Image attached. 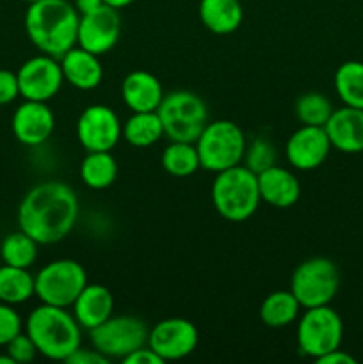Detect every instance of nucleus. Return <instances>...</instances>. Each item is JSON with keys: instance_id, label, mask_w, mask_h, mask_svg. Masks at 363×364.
<instances>
[{"instance_id": "6ab92c4d", "label": "nucleus", "mask_w": 363, "mask_h": 364, "mask_svg": "<svg viewBox=\"0 0 363 364\" xmlns=\"http://www.w3.org/2000/svg\"><path fill=\"white\" fill-rule=\"evenodd\" d=\"M123 102L132 112H153L164 98V89L159 78L144 70L132 71L121 84Z\"/></svg>"}, {"instance_id": "bb28decb", "label": "nucleus", "mask_w": 363, "mask_h": 364, "mask_svg": "<svg viewBox=\"0 0 363 364\" xmlns=\"http://www.w3.org/2000/svg\"><path fill=\"white\" fill-rule=\"evenodd\" d=\"M160 166L167 174L174 178L192 176L196 171L201 169L196 144L194 142L171 141L162 151Z\"/></svg>"}, {"instance_id": "c9c22d12", "label": "nucleus", "mask_w": 363, "mask_h": 364, "mask_svg": "<svg viewBox=\"0 0 363 364\" xmlns=\"http://www.w3.org/2000/svg\"><path fill=\"white\" fill-rule=\"evenodd\" d=\"M121 361L125 364H162L164 359L157 352H153L148 345H144V347L137 348L132 354H128Z\"/></svg>"}, {"instance_id": "2eb2a0df", "label": "nucleus", "mask_w": 363, "mask_h": 364, "mask_svg": "<svg viewBox=\"0 0 363 364\" xmlns=\"http://www.w3.org/2000/svg\"><path fill=\"white\" fill-rule=\"evenodd\" d=\"M331 151V142L324 127L302 124L288 137L285 156L298 171H313L326 162Z\"/></svg>"}, {"instance_id": "b1692460", "label": "nucleus", "mask_w": 363, "mask_h": 364, "mask_svg": "<svg viewBox=\"0 0 363 364\" xmlns=\"http://www.w3.org/2000/svg\"><path fill=\"white\" fill-rule=\"evenodd\" d=\"M36 295L34 276L28 269L11 267L4 263L0 267V302L18 306Z\"/></svg>"}, {"instance_id": "393cba45", "label": "nucleus", "mask_w": 363, "mask_h": 364, "mask_svg": "<svg viewBox=\"0 0 363 364\" xmlns=\"http://www.w3.org/2000/svg\"><path fill=\"white\" fill-rule=\"evenodd\" d=\"M80 178L93 191L110 187L117 178V162L110 151H88L80 162Z\"/></svg>"}, {"instance_id": "72a5a7b5", "label": "nucleus", "mask_w": 363, "mask_h": 364, "mask_svg": "<svg viewBox=\"0 0 363 364\" xmlns=\"http://www.w3.org/2000/svg\"><path fill=\"white\" fill-rule=\"evenodd\" d=\"M20 96L16 73L9 70H0V105L14 102Z\"/></svg>"}, {"instance_id": "9b49d317", "label": "nucleus", "mask_w": 363, "mask_h": 364, "mask_svg": "<svg viewBox=\"0 0 363 364\" xmlns=\"http://www.w3.org/2000/svg\"><path fill=\"white\" fill-rule=\"evenodd\" d=\"M20 96L32 102H48L60 91L64 82L63 68L57 57L41 55L25 60L16 71Z\"/></svg>"}, {"instance_id": "4c0bfd02", "label": "nucleus", "mask_w": 363, "mask_h": 364, "mask_svg": "<svg viewBox=\"0 0 363 364\" xmlns=\"http://www.w3.org/2000/svg\"><path fill=\"white\" fill-rule=\"evenodd\" d=\"M73 6L77 7L78 14H85V13H91V11L98 9V7H102L103 0H75Z\"/></svg>"}, {"instance_id": "a878e982", "label": "nucleus", "mask_w": 363, "mask_h": 364, "mask_svg": "<svg viewBox=\"0 0 363 364\" xmlns=\"http://www.w3.org/2000/svg\"><path fill=\"white\" fill-rule=\"evenodd\" d=\"M123 137L134 148H149L164 137V127L157 110L132 112L123 124Z\"/></svg>"}, {"instance_id": "ea45409f", "label": "nucleus", "mask_w": 363, "mask_h": 364, "mask_svg": "<svg viewBox=\"0 0 363 364\" xmlns=\"http://www.w3.org/2000/svg\"><path fill=\"white\" fill-rule=\"evenodd\" d=\"M0 364H14V361L9 358V355H7V352H6V354H0Z\"/></svg>"}, {"instance_id": "a19ab883", "label": "nucleus", "mask_w": 363, "mask_h": 364, "mask_svg": "<svg viewBox=\"0 0 363 364\" xmlns=\"http://www.w3.org/2000/svg\"><path fill=\"white\" fill-rule=\"evenodd\" d=\"M23 2H27V4H34V2H38V0H23Z\"/></svg>"}, {"instance_id": "f257e3e1", "label": "nucleus", "mask_w": 363, "mask_h": 364, "mask_svg": "<svg viewBox=\"0 0 363 364\" xmlns=\"http://www.w3.org/2000/svg\"><path fill=\"white\" fill-rule=\"evenodd\" d=\"M18 226L39 245L57 244L73 230L78 219V198L63 181L34 185L18 206Z\"/></svg>"}, {"instance_id": "c756f323", "label": "nucleus", "mask_w": 363, "mask_h": 364, "mask_svg": "<svg viewBox=\"0 0 363 364\" xmlns=\"http://www.w3.org/2000/svg\"><path fill=\"white\" fill-rule=\"evenodd\" d=\"M333 110L330 98L315 91L305 92L295 102V116L301 121V124H308V127H324Z\"/></svg>"}, {"instance_id": "f03ea898", "label": "nucleus", "mask_w": 363, "mask_h": 364, "mask_svg": "<svg viewBox=\"0 0 363 364\" xmlns=\"http://www.w3.org/2000/svg\"><path fill=\"white\" fill-rule=\"evenodd\" d=\"M77 7L68 0H38L28 4L25 13V32L39 52L60 59L77 46Z\"/></svg>"}, {"instance_id": "20e7f679", "label": "nucleus", "mask_w": 363, "mask_h": 364, "mask_svg": "<svg viewBox=\"0 0 363 364\" xmlns=\"http://www.w3.org/2000/svg\"><path fill=\"white\" fill-rule=\"evenodd\" d=\"M210 198L216 212L230 223L248 220L258 210V176L246 166H235L216 173Z\"/></svg>"}, {"instance_id": "7ed1b4c3", "label": "nucleus", "mask_w": 363, "mask_h": 364, "mask_svg": "<svg viewBox=\"0 0 363 364\" xmlns=\"http://www.w3.org/2000/svg\"><path fill=\"white\" fill-rule=\"evenodd\" d=\"M25 333L34 341L38 354L52 361H66L82 345V327L68 308L41 304L32 309Z\"/></svg>"}, {"instance_id": "1a4fd4ad", "label": "nucleus", "mask_w": 363, "mask_h": 364, "mask_svg": "<svg viewBox=\"0 0 363 364\" xmlns=\"http://www.w3.org/2000/svg\"><path fill=\"white\" fill-rule=\"evenodd\" d=\"M340 274L337 265L327 258H310L298 265L290 279V291L301 308L326 306L337 295Z\"/></svg>"}, {"instance_id": "4468645a", "label": "nucleus", "mask_w": 363, "mask_h": 364, "mask_svg": "<svg viewBox=\"0 0 363 364\" xmlns=\"http://www.w3.org/2000/svg\"><path fill=\"white\" fill-rule=\"evenodd\" d=\"M121 36V18L117 9L103 4L91 13L80 14L77 45L95 55H103L116 46Z\"/></svg>"}, {"instance_id": "423d86ee", "label": "nucleus", "mask_w": 363, "mask_h": 364, "mask_svg": "<svg viewBox=\"0 0 363 364\" xmlns=\"http://www.w3.org/2000/svg\"><path fill=\"white\" fill-rule=\"evenodd\" d=\"M157 114L162 121L164 135L169 137V141L196 142L203 128L209 124L206 103L191 91L164 95Z\"/></svg>"}, {"instance_id": "2f4dec72", "label": "nucleus", "mask_w": 363, "mask_h": 364, "mask_svg": "<svg viewBox=\"0 0 363 364\" xmlns=\"http://www.w3.org/2000/svg\"><path fill=\"white\" fill-rule=\"evenodd\" d=\"M23 329L20 313L14 309V306L0 302V347H6L16 334Z\"/></svg>"}, {"instance_id": "f3484780", "label": "nucleus", "mask_w": 363, "mask_h": 364, "mask_svg": "<svg viewBox=\"0 0 363 364\" xmlns=\"http://www.w3.org/2000/svg\"><path fill=\"white\" fill-rule=\"evenodd\" d=\"M324 130L330 137L331 148L349 155L363 151V109L344 105L333 110Z\"/></svg>"}, {"instance_id": "7c9ffc66", "label": "nucleus", "mask_w": 363, "mask_h": 364, "mask_svg": "<svg viewBox=\"0 0 363 364\" xmlns=\"http://www.w3.org/2000/svg\"><path fill=\"white\" fill-rule=\"evenodd\" d=\"M244 166L251 169L255 174L263 173L269 167L276 166L278 162V149L269 139L256 137L249 144H246L244 151Z\"/></svg>"}, {"instance_id": "c85d7f7f", "label": "nucleus", "mask_w": 363, "mask_h": 364, "mask_svg": "<svg viewBox=\"0 0 363 364\" xmlns=\"http://www.w3.org/2000/svg\"><path fill=\"white\" fill-rule=\"evenodd\" d=\"M38 242L28 237L25 231H14L2 240L0 245V258L6 265L31 269L38 259Z\"/></svg>"}, {"instance_id": "39448f33", "label": "nucleus", "mask_w": 363, "mask_h": 364, "mask_svg": "<svg viewBox=\"0 0 363 364\" xmlns=\"http://www.w3.org/2000/svg\"><path fill=\"white\" fill-rule=\"evenodd\" d=\"M201 169L221 173L238 166L244 159L246 137L237 123L228 119L209 121L201 135L194 142Z\"/></svg>"}, {"instance_id": "cd10ccee", "label": "nucleus", "mask_w": 363, "mask_h": 364, "mask_svg": "<svg viewBox=\"0 0 363 364\" xmlns=\"http://www.w3.org/2000/svg\"><path fill=\"white\" fill-rule=\"evenodd\" d=\"M335 89L344 105L363 109V63L347 60L335 73Z\"/></svg>"}, {"instance_id": "473e14b6", "label": "nucleus", "mask_w": 363, "mask_h": 364, "mask_svg": "<svg viewBox=\"0 0 363 364\" xmlns=\"http://www.w3.org/2000/svg\"><path fill=\"white\" fill-rule=\"evenodd\" d=\"M6 352L14 364H25L34 361L38 355V348H36L34 341L31 340L27 333H20L6 345Z\"/></svg>"}, {"instance_id": "f8f14e48", "label": "nucleus", "mask_w": 363, "mask_h": 364, "mask_svg": "<svg viewBox=\"0 0 363 364\" xmlns=\"http://www.w3.org/2000/svg\"><path fill=\"white\" fill-rule=\"evenodd\" d=\"M123 137V124L110 107H88L77 121V139L85 151H110Z\"/></svg>"}, {"instance_id": "dca6fc26", "label": "nucleus", "mask_w": 363, "mask_h": 364, "mask_svg": "<svg viewBox=\"0 0 363 364\" xmlns=\"http://www.w3.org/2000/svg\"><path fill=\"white\" fill-rule=\"evenodd\" d=\"M56 128V117L46 102L25 100L14 110L11 130L18 142L25 146H39L50 139Z\"/></svg>"}, {"instance_id": "9d476101", "label": "nucleus", "mask_w": 363, "mask_h": 364, "mask_svg": "<svg viewBox=\"0 0 363 364\" xmlns=\"http://www.w3.org/2000/svg\"><path fill=\"white\" fill-rule=\"evenodd\" d=\"M149 329L137 316H110L102 326L89 331L91 345L109 359H123L148 345Z\"/></svg>"}, {"instance_id": "f704fd0d", "label": "nucleus", "mask_w": 363, "mask_h": 364, "mask_svg": "<svg viewBox=\"0 0 363 364\" xmlns=\"http://www.w3.org/2000/svg\"><path fill=\"white\" fill-rule=\"evenodd\" d=\"M109 361L110 359L105 358L102 352L96 350L95 347L84 348L80 345V347H78L77 350H75L73 354H71L64 363H68V364H107Z\"/></svg>"}, {"instance_id": "6e6552de", "label": "nucleus", "mask_w": 363, "mask_h": 364, "mask_svg": "<svg viewBox=\"0 0 363 364\" xmlns=\"http://www.w3.org/2000/svg\"><path fill=\"white\" fill-rule=\"evenodd\" d=\"M34 284L41 304L70 308L88 284V274L75 259H56L36 274Z\"/></svg>"}, {"instance_id": "5701e85b", "label": "nucleus", "mask_w": 363, "mask_h": 364, "mask_svg": "<svg viewBox=\"0 0 363 364\" xmlns=\"http://www.w3.org/2000/svg\"><path fill=\"white\" fill-rule=\"evenodd\" d=\"M301 304L294 297L290 290H278L267 295L260 304V320L267 327L281 329V327L292 326L298 320Z\"/></svg>"}, {"instance_id": "4be33fe9", "label": "nucleus", "mask_w": 363, "mask_h": 364, "mask_svg": "<svg viewBox=\"0 0 363 364\" xmlns=\"http://www.w3.org/2000/svg\"><path fill=\"white\" fill-rule=\"evenodd\" d=\"M244 18L241 0H201L199 20L210 32L219 36L237 31Z\"/></svg>"}, {"instance_id": "412c9836", "label": "nucleus", "mask_w": 363, "mask_h": 364, "mask_svg": "<svg viewBox=\"0 0 363 364\" xmlns=\"http://www.w3.org/2000/svg\"><path fill=\"white\" fill-rule=\"evenodd\" d=\"M64 80L80 91H91L98 87L103 78V68L100 55L88 52L80 46H73L60 57Z\"/></svg>"}, {"instance_id": "ddd939ff", "label": "nucleus", "mask_w": 363, "mask_h": 364, "mask_svg": "<svg viewBox=\"0 0 363 364\" xmlns=\"http://www.w3.org/2000/svg\"><path fill=\"white\" fill-rule=\"evenodd\" d=\"M199 333L192 322L185 318H166L149 329L148 347L166 361H178L196 350Z\"/></svg>"}, {"instance_id": "0eeeda50", "label": "nucleus", "mask_w": 363, "mask_h": 364, "mask_svg": "<svg viewBox=\"0 0 363 364\" xmlns=\"http://www.w3.org/2000/svg\"><path fill=\"white\" fill-rule=\"evenodd\" d=\"M344 323L340 315L326 306L305 309L298 323V347L306 358L319 359L327 352L340 348Z\"/></svg>"}, {"instance_id": "a211bd4d", "label": "nucleus", "mask_w": 363, "mask_h": 364, "mask_svg": "<svg viewBox=\"0 0 363 364\" xmlns=\"http://www.w3.org/2000/svg\"><path fill=\"white\" fill-rule=\"evenodd\" d=\"M256 176H258L260 198L274 208H290L301 198V185L295 174L278 164Z\"/></svg>"}, {"instance_id": "58836bf2", "label": "nucleus", "mask_w": 363, "mask_h": 364, "mask_svg": "<svg viewBox=\"0 0 363 364\" xmlns=\"http://www.w3.org/2000/svg\"><path fill=\"white\" fill-rule=\"evenodd\" d=\"M132 2H135V0H103V4H105V6H110V7H114V9H123V7H127V6H130Z\"/></svg>"}, {"instance_id": "e433bc0d", "label": "nucleus", "mask_w": 363, "mask_h": 364, "mask_svg": "<svg viewBox=\"0 0 363 364\" xmlns=\"http://www.w3.org/2000/svg\"><path fill=\"white\" fill-rule=\"evenodd\" d=\"M319 364H356V359L352 358L351 354H347L345 350H340V348H335V350L327 352L326 355L317 359Z\"/></svg>"}, {"instance_id": "aec40b11", "label": "nucleus", "mask_w": 363, "mask_h": 364, "mask_svg": "<svg viewBox=\"0 0 363 364\" xmlns=\"http://www.w3.org/2000/svg\"><path fill=\"white\" fill-rule=\"evenodd\" d=\"M73 308V316L82 329H95L102 326L105 320L112 316L114 297L110 290L103 284H85L84 290L78 294Z\"/></svg>"}]
</instances>
